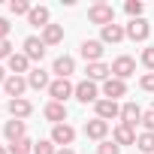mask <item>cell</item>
Segmentation results:
<instances>
[{
	"instance_id": "obj_1",
	"label": "cell",
	"mask_w": 154,
	"mask_h": 154,
	"mask_svg": "<svg viewBox=\"0 0 154 154\" xmlns=\"http://www.w3.org/2000/svg\"><path fill=\"white\" fill-rule=\"evenodd\" d=\"M88 18H91L94 24L106 27V24H115V9H112L109 3H94V6L88 9Z\"/></svg>"
},
{
	"instance_id": "obj_2",
	"label": "cell",
	"mask_w": 154,
	"mask_h": 154,
	"mask_svg": "<svg viewBox=\"0 0 154 154\" xmlns=\"http://www.w3.org/2000/svg\"><path fill=\"white\" fill-rule=\"evenodd\" d=\"M48 94H51V100H54V103H63L69 94H75V88L69 85V79H57V82H51V85H48Z\"/></svg>"
},
{
	"instance_id": "obj_3",
	"label": "cell",
	"mask_w": 154,
	"mask_h": 154,
	"mask_svg": "<svg viewBox=\"0 0 154 154\" xmlns=\"http://www.w3.org/2000/svg\"><path fill=\"white\" fill-rule=\"evenodd\" d=\"M112 72H115V79H121V82H124L127 75H133V72H136V60L124 54V57H118V60L112 63Z\"/></svg>"
},
{
	"instance_id": "obj_4",
	"label": "cell",
	"mask_w": 154,
	"mask_h": 154,
	"mask_svg": "<svg viewBox=\"0 0 154 154\" xmlns=\"http://www.w3.org/2000/svg\"><path fill=\"white\" fill-rule=\"evenodd\" d=\"M3 88H6V94L12 100H21V94L27 91V79H21V75H9V79L3 82Z\"/></svg>"
},
{
	"instance_id": "obj_5",
	"label": "cell",
	"mask_w": 154,
	"mask_h": 154,
	"mask_svg": "<svg viewBox=\"0 0 154 154\" xmlns=\"http://www.w3.org/2000/svg\"><path fill=\"white\" fill-rule=\"evenodd\" d=\"M148 33H151V27H148L145 18H133V21L127 24V36H130V39H139V42H142V39H148Z\"/></svg>"
},
{
	"instance_id": "obj_6",
	"label": "cell",
	"mask_w": 154,
	"mask_h": 154,
	"mask_svg": "<svg viewBox=\"0 0 154 154\" xmlns=\"http://www.w3.org/2000/svg\"><path fill=\"white\" fill-rule=\"evenodd\" d=\"M24 54H27V60H42V54H45V42L36 39V36H27V39H24Z\"/></svg>"
},
{
	"instance_id": "obj_7",
	"label": "cell",
	"mask_w": 154,
	"mask_h": 154,
	"mask_svg": "<svg viewBox=\"0 0 154 154\" xmlns=\"http://www.w3.org/2000/svg\"><path fill=\"white\" fill-rule=\"evenodd\" d=\"M82 57L91 60V63H100V57H103V42H97V39H85V42H82Z\"/></svg>"
},
{
	"instance_id": "obj_8",
	"label": "cell",
	"mask_w": 154,
	"mask_h": 154,
	"mask_svg": "<svg viewBox=\"0 0 154 154\" xmlns=\"http://www.w3.org/2000/svg\"><path fill=\"white\" fill-rule=\"evenodd\" d=\"M121 115V106L115 100H97V118L100 121H109V118H118Z\"/></svg>"
},
{
	"instance_id": "obj_9",
	"label": "cell",
	"mask_w": 154,
	"mask_h": 154,
	"mask_svg": "<svg viewBox=\"0 0 154 154\" xmlns=\"http://www.w3.org/2000/svg\"><path fill=\"white\" fill-rule=\"evenodd\" d=\"M75 97H79L82 103H97V85L91 79L79 82V85H75Z\"/></svg>"
},
{
	"instance_id": "obj_10",
	"label": "cell",
	"mask_w": 154,
	"mask_h": 154,
	"mask_svg": "<svg viewBox=\"0 0 154 154\" xmlns=\"http://www.w3.org/2000/svg\"><path fill=\"white\" fill-rule=\"evenodd\" d=\"M103 94H106V100H115V103H118V97H124V94H127V85H124L121 79H106Z\"/></svg>"
},
{
	"instance_id": "obj_11",
	"label": "cell",
	"mask_w": 154,
	"mask_h": 154,
	"mask_svg": "<svg viewBox=\"0 0 154 154\" xmlns=\"http://www.w3.org/2000/svg\"><path fill=\"white\" fill-rule=\"evenodd\" d=\"M42 115H45V118H48V121H51V124L57 127V124H63V121H66V106H63V103H54V100H51V103L45 106V112H42Z\"/></svg>"
},
{
	"instance_id": "obj_12",
	"label": "cell",
	"mask_w": 154,
	"mask_h": 154,
	"mask_svg": "<svg viewBox=\"0 0 154 154\" xmlns=\"http://www.w3.org/2000/svg\"><path fill=\"white\" fill-rule=\"evenodd\" d=\"M121 118H124L121 124H127V127H136V124L142 121V109H139L136 103H124V106H121Z\"/></svg>"
},
{
	"instance_id": "obj_13",
	"label": "cell",
	"mask_w": 154,
	"mask_h": 154,
	"mask_svg": "<svg viewBox=\"0 0 154 154\" xmlns=\"http://www.w3.org/2000/svg\"><path fill=\"white\" fill-rule=\"evenodd\" d=\"M72 139H75V130H72L69 124H57V127L51 130V142H54V145H69Z\"/></svg>"
},
{
	"instance_id": "obj_14",
	"label": "cell",
	"mask_w": 154,
	"mask_h": 154,
	"mask_svg": "<svg viewBox=\"0 0 154 154\" xmlns=\"http://www.w3.org/2000/svg\"><path fill=\"white\" fill-rule=\"evenodd\" d=\"M106 133H109V121L94 118V121H88V124H85V136H88V139H103Z\"/></svg>"
},
{
	"instance_id": "obj_15",
	"label": "cell",
	"mask_w": 154,
	"mask_h": 154,
	"mask_svg": "<svg viewBox=\"0 0 154 154\" xmlns=\"http://www.w3.org/2000/svg\"><path fill=\"white\" fill-rule=\"evenodd\" d=\"M30 112H33L30 100H24V97H21V100H9V115H12V118H27Z\"/></svg>"
},
{
	"instance_id": "obj_16",
	"label": "cell",
	"mask_w": 154,
	"mask_h": 154,
	"mask_svg": "<svg viewBox=\"0 0 154 154\" xmlns=\"http://www.w3.org/2000/svg\"><path fill=\"white\" fill-rule=\"evenodd\" d=\"M3 133H6V139H9V142H18V139H24V121H18V118L6 121Z\"/></svg>"
},
{
	"instance_id": "obj_17",
	"label": "cell",
	"mask_w": 154,
	"mask_h": 154,
	"mask_svg": "<svg viewBox=\"0 0 154 154\" xmlns=\"http://www.w3.org/2000/svg\"><path fill=\"white\" fill-rule=\"evenodd\" d=\"M112 136H115L118 145H136V133H133V127H127V124H118Z\"/></svg>"
},
{
	"instance_id": "obj_18",
	"label": "cell",
	"mask_w": 154,
	"mask_h": 154,
	"mask_svg": "<svg viewBox=\"0 0 154 154\" xmlns=\"http://www.w3.org/2000/svg\"><path fill=\"white\" fill-rule=\"evenodd\" d=\"M27 85H30V88H36V91L48 88V85H51V82H48V72H45V69H39V66H36V69H30V75H27Z\"/></svg>"
},
{
	"instance_id": "obj_19",
	"label": "cell",
	"mask_w": 154,
	"mask_h": 154,
	"mask_svg": "<svg viewBox=\"0 0 154 154\" xmlns=\"http://www.w3.org/2000/svg\"><path fill=\"white\" fill-rule=\"evenodd\" d=\"M72 69H75V60H72L69 54H60V57L54 60V72H57V79H66Z\"/></svg>"
},
{
	"instance_id": "obj_20",
	"label": "cell",
	"mask_w": 154,
	"mask_h": 154,
	"mask_svg": "<svg viewBox=\"0 0 154 154\" xmlns=\"http://www.w3.org/2000/svg\"><path fill=\"white\" fill-rule=\"evenodd\" d=\"M27 21H30L33 27H42V30H45V27H48V9H45V6H33L30 15H27Z\"/></svg>"
},
{
	"instance_id": "obj_21",
	"label": "cell",
	"mask_w": 154,
	"mask_h": 154,
	"mask_svg": "<svg viewBox=\"0 0 154 154\" xmlns=\"http://www.w3.org/2000/svg\"><path fill=\"white\" fill-rule=\"evenodd\" d=\"M60 39H63V27H60V24H48V27L42 30V42H45V45H57Z\"/></svg>"
},
{
	"instance_id": "obj_22",
	"label": "cell",
	"mask_w": 154,
	"mask_h": 154,
	"mask_svg": "<svg viewBox=\"0 0 154 154\" xmlns=\"http://www.w3.org/2000/svg\"><path fill=\"white\" fill-rule=\"evenodd\" d=\"M124 36H127V30L121 24H106L103 27V42H121Z\"/></svg>"
},
{
	"instance_id": "obj_23",
	"label": "cell",
	"mask_w": 154,
	"mask_h": 154,
	"mask_svg": "<svg viewBox=\"0 0 154 154\" xmlns=\"http://www.w3.org/2000/svg\"><path fill=\"white\" fill-rule=\"evenodd\" d=\"M109 72H112V66H106V63H91V66H88V79H91V82H100V79H106Z\"/></svg>"
},
{
	"instance_id": "obj_24",
	"label": "cell",
	"mask_w": 154,
	"mask_h": 154,
	"mask_svg": "<svg viewBox=\"0 0 154 154\" xmlns=\"http://www.w3.org/2000/svg\"><path fill=\"white\" fill-rule=\"evenodd\" d=\"M27 54H12L9 57V69H12V75H18V72H27Z\"/></svg>"
},
{
	"instance_id": "obj_25",
	"label": "cell",
	"mask_w": 154,
	"mask_h": 154,
	"mask_svg": "<svg viewBox=\"0 0 154 154\" xmlns=\"http://www.w3.org/2000/svg\"><path fill=\"white\" fill-rule=\"evenodd\" d=\"M33 151V142L24 136V139H18V142H9V154H30Z\"/></svg>"
},
{
	"instance_id": "obj_26",
	"label": "cell",
	"mask_w": 154,
	"mask_h": 154,
	"mask_svg": "<svg viewBox=\"0 0 154 154\" xmlns=\"http://www.w3.org/2000/svg\"><path fill=\"white\" fill-rule=\"evenodd\" d=\"M136 148H139L142 154H151V151H154V133H142V136H136Z\"/></svg>"
},
{
	"instance_id": "obj_27",
	"label": "cell",
	"mask_w": 154,
	"mask_h": 154,
	"mask_svg": "<svg viewBox=\"0 0 154 154\" xmlns=\"http://www.w3.org/2000/svg\"><path fill=\"white\" fill-rule=\"evenodd\" d=\"M9 9H12V15H30V3H27V0H12V3H9Z\"/></svg>"
},
{
	"instance_id": "obj_28",
	"label": "cell",
	"mask_w": 154,
	"mask_h": 154,
	"mask_svg": "<svg viewBox=\"0 0 154 154\" xmlns=\"http://www.w3.org/2000/svg\"><path fill=\"white\" fill-rule=\"evenodd\" d=\"M33 154H57V151H54V142H36Z\"/></svg>"
},
{
	"instance_id": "obj_29",
	"label": "cell",
	"mask_w": 154,
	"mask_h": 154,
	"mask_svg": "<svg viewBox=\"0 0 154 154\" xmlns=\"http://www.w3.org/2000/svg\"><path fill=\"white\" fill-rule=\"evenodd\" d=\"M118 151H121L118 142H100V148H97V154H118Z\"/></svg>"
},
{
	"instance_id": "obj_30",
	"label": "cell",
	"mask_w": 154,
	"mask_h": 154,
	"mask_svg": "<svg viewBox=\"0 0 154 154\" xmlns=\"http://www.w3.org/2000/svg\"><path fill=\"white\" fill-rule=\"evenodd\" d=\"M142 124H145V133H154V109L142 112Z\"/></svg>"
},
{
	"instance_id": "obj_31",
	"label": "cell",
	"mask_w": 154,
	"mask_h": 154,
	"mask_svg": "<svg viewBox=\"0 0 154 154\" xmlns=\"http://www.w3.org/2000/svg\"><path fill=\"white\" fill-rule=\"evenodd\" d=\"M124 9H127V15H133V18H139V15H142V3H139V0H130Z\"/></svg>"
},
{
	"instance_id": "obj_32",
	"label": "cell",
	"mask_w": 154,
	"mask_h": 154,
	"mask_svg": "<svg viewBox=\"0 0 154 154\" xmlns=\"http://www.w3.org/2000/svg\"><path fill=\"white\" fill-rule=\"evenodd\" d=\"M142 63H145V66H148V69H151V72H154V45H151V48H145V51H142Z\"/></svg>"
},
{
	"instance_id": "obj_33",
	"label": "cell",
	"mask_w": 154,
	"mask_h": 154,
	"mask_svg": "<svg viewBox=\"0 0 154 154\" xmlns=\"http://www.w3.org/2000/svg\"><path fill=\"white\" fill-rule=\"evenodd\" d=\"M12 54H15V51H12V45H9V39H0V57H6V60H9Z\"/></svg>"
},
{
	"instance_id": "obj_34",
	"label": "cell",
	"mask_w": 154,
	"mask_h": 154,
	"mask_svg": "<svg viewBox=\"0 0 154 154\" xmlns=\"http://www.w3.org/2000/svg\"><path fill=\"white\" fill-rule=\"evenodd\" d=\"M139 85H142V91H154V72H145Z\"/></svg>"
},
{
	"instance_id": "obj_35",
	"label": "cell",
	"mask_w": 154,
	"mask_h": 154,
	"mask_svg": "<svg viewBox=\"0 0 154 154\" xmlns=\"http://www.w3.org/2000/svg\"><path fill=\"white\" fill-rule=\"evenodd\" d=\"M9 27H12V24H9L6 18H0V39H6V33H9Z\"/></svg>"
},
{
	"instance_id": "obj_36",
	"label": "cell",
	"mask_w": 154,
	"mask_h": 154,
	"mask_svg": "<svg viewBox=\"0 0 154 154\" xmlns=\"http://www.w3.org/2000/svg\"><path fill=\"white\" fill-rule=\"evenodd\" d=\"M57 154H75V151H72V148H60Z\"/></svg>"
},
{
	"instance_id": "obj_37",
	"label": "cell",
	"mask_w": 154,
	"mask_h": 154,
	"mask_svg": "<svg viewBox=\"0 0 154 154\" xmlns=\"http://www.w3.org/2000/svg\"><path fill=\"white\" fill-rule=\"evenodd\" d=\"M0 82H6V72H3V66H0Z\"/></svg>"
},
{
	"instance_id": "obj_38",
	"label": "cell",
	"mask_w": 154,
	"mask_h": 154,
	"mask_svg": "<svg viewBox=\"0 0 154 154\" xmlns=\"http://www.w3.org/2000/svg\"><path fill=\"white\" fill-rule=\"evenodd\" d=\"M0 154H9V148H0Z\"/></svg>"
}]
</instances>
